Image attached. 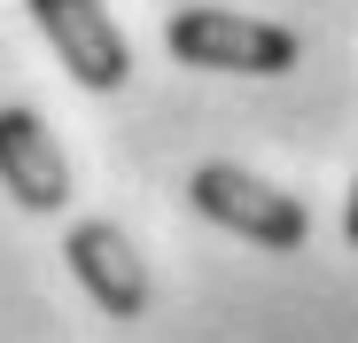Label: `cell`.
<instances>
[{"instance_id":"cell-4","label":"cell","mask_w":358,"mask_h":343,"mask_svg":"<svg viewBox=\"0 0 358 343\" xmlns=\"http://www.w3.org/2000/svg\"><path fill=\"white\" fill-rule=\"evenodd\" d=\"M63 258H71V281L94 297V312H109V320H141L148 312V258L133 250L125 226L78 218L63 234Z\"/></svg>"},{"instance_id":"cell-3","label":"cell","mask_w":358,"mask_h":343,"mask_svg":"<svg viewBox=\"0 0 358 343\" xmlns=\"http://www.w3.org/2000/svg\"><path fill=\"white\" fill-rule=\"evenodd\" d=\"M24 8L47 31L55 63H63L86 94H117L133 78V47H125V31H117V16L101 0H24Z\"/></svg>"},{"instance_id":"cell-6","label":"cell","mask_w":358,"mask_h":343,"mask_svg":"<svg viewBox=\"0 0 358 343\" xmlns=\"http://www.w3.org/2000/svg\"><path fill=\"white\" fill-rule=\"evenodd\" d=\"M343 242L358 250V172H350V195H343Z\"/></svg>"},{"instance_id":"cell-5","label":"cell","mask_w":358,"mask_h":343,"mask_svg":"<svg viewBox=\"0 0 358 343\" xmlns=\"http://www.w3.org/2000/svg\"><path fill=\"white\" fill-rule=\"evenodd\" d=\"M0 188H8L16 211H31V218H55L71 203V156L47 133V118L24 109V102L0 109Z\"/></svg>"},{"instance_id":"cell-1","label":"cell","mask_w":358,"mask_h":343,"mask_svg":"<svg viewBox=\"0 0 358 343\" xmlns=\"http://www.w3.org/2000/svg\"><path fill=\"white\" fill-rule=\"evenodd\" d=\"M164 47L187 71H226V78H280L304 55V39L288 24H265V16H242V8H171Z\"/></svg>"},{"instance_id":"cell-2","label":"cell","mask_w":358,"mask_h":343,"mask_svg":"<svg viewBox=\"0 0 358 343\" xmlns=\"http://www.w3.org/2000/svg\"><path fill=\"white\" fill-rule=\"evenodd\" d=\"M187 203H195L210 226H226V234H242V242H257V250H280V258L304 250V234H312L304 203L280 195L273 180H257V172H242V164H195Z\"/></svg>"}]
</instances>
